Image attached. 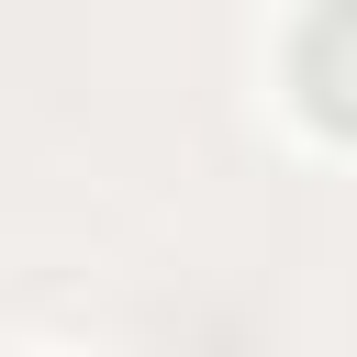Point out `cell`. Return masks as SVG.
<instances>
[{
	"label": "cell",
	"mask_w": 357,
	"mask_h": 357,
	"mask_svg": "<svg viewBox=\"0 0 357 357\" xmlns=\"http://www.w3.org/2000/svg\"><path fill=\"white\" fill-rule=\"evenodd\" d=\"M290 78H301V100H312L324 123H357V11H324V22H301V56H290Z\"/></svg>",
	"instance_id": "6da1fadb"
}]
</instances>
